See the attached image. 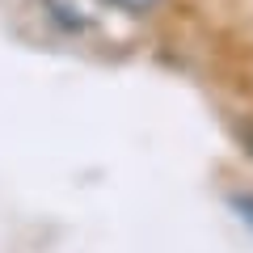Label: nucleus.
<instances>
[{"label":"nucleus","mask_w":253,"mask_h":253,"mask_svg":"<svg viewBox=\"0 0 253 253\" xmlns=\"http://www.w3.org/2000/svg\"><path fill=\"white\" fill-rule=\"evenodd\" d=\"M110 9H123V13H152L161 9V0H106Z\"/></svg>","instance_id":"f257e3e1"}]
</instances>
